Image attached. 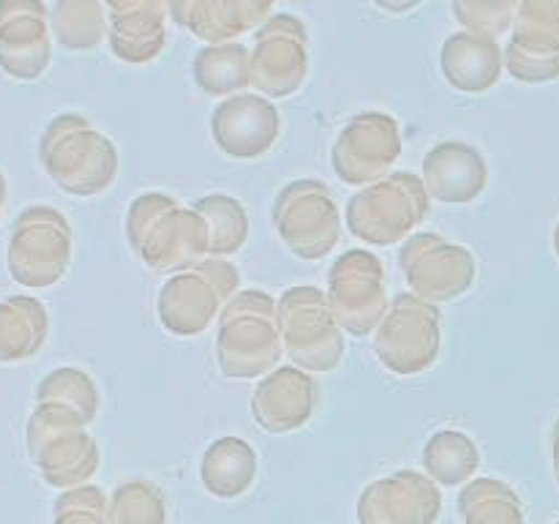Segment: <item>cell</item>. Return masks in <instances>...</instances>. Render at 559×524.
<instances>
[{"label": "cell", "instance_id": "4316f807", "mask_svg": "<svg viewBox=\"0 0 559 524\" xmlns=\"http://www.w3.org/2000/svg\"><path fill=\"white\" fill-rule=\"evenodd\" d=\"M464 524H524V508L516 491L497 478H475L459 495Z\"/></svg>", "mask_w": 559, "mask_h": 524}, {"label": "cell", "instance_id": "44dd1931", "mask_svg": "<svg viewBox=\"0 0 559 524\" xmlns=\"http://www.w3.org/2000/svg\"><path fill=\"white\" fill-rule=\"evenodd\" d=\"M109 49L123 63L142 66L162 55L167 44L169 3L162 0H118L107 3Z\"/></svg>", "mask_w": 559, "mask_h": 524}, {"label": "cell", "instance_id": "836d02e7", "mask_svg": "<svg viewBox=\"0 0 559 524\" xmlns=\"http://www.w3.org/2000/svg\"><path fill=\"white\" fill-rule=\"evenodd\" d=\"M555 251H557V260H559V222H557V229H555Z\"/></svg>", "mask_w": 559, "mask_h": 524}, {"label": "cell", "instance_id": "8fae6325", "mask_svg": "<svg viewBox=\"0 0 559 524\" xmlns=\"http://www.w3.org/2000/svg\"><path fill=\"white\" fill-rule=\"evenodd\" d=\"M309 76V31L287 11H276L257 31L251 49V87L265 98H287Z\"/></svg>", "mask_w": 559, "mask_h": 524}, {"label": "cell", "instance_id": "52a82bcc", "mask_svg": "<svg viewBox=\"0 0 559 524\" xmlns=\"http://www.w3.org/2000/svg\"><path fill=\"white\" fill-rule=\"evenodd\" d=\"M273 227L298 260L317 262L338 246L342 213L322 180L300 178L273 200Z\"/></svg>", "mask_w": 559, "mask_h": 524}, {"label": "cell", "instance_id": "8992f818", "mask_svg": "<svg viewBox=\"0 0 559 524\" xmlns=\"http://www.w3.org/2000/svg\"><path fill=\"white\" fill-rule=\"evenodd\" d=\"M284 353L304 371H333L344 358V331L328 295L311 284L289 287L278 300Z\"/></svg>", "mask_w": 559, "mask_h": 524}, {"label": "cell", "instance_id": "4dcf8cb0", "mask_svg": "<svg viewBox=\"0 0 559 524\" xmlns=\"http://www.w3.org/2000/svg\"><path fill=\"white\" fill-rule=\"evenodd\" d=\"M44 393L52 396L55 402H63L69 407H76L85 413L87 418H96L98 413V391L87 374L80 369H58L47 382H44Z\"/></svg>", "mask_w": 559, "mask_h": 524}, {"label": "cell", "instance_id": "1f68e13d", "mask_svg": "<svg viewBox=\"0 0 559 524\" xmlns=\"http://www.w3.org/2000/svg\"><path fill=\"white\" fill-rule=\"evenodd\" d=\"M58 524H109L107 497L96 486H85L60 500Z\"/></svg>", "mask_w": 559, "mask_h": 524}, {"label": "cell", "instance_id": "7c38bea8", "mask_svg": "<svg viewBox=\"0 0 559 524\" xmlns=\"http://www.w3.org/2000/svg\"><path fill=\"white\" fill-rule=\"evenodd\" d=\"M399 156H402L399 120L388 112H360L338 131L331 162L338 180L366 189L388 178Z\"/></svg>", "mask_w": 559, "mask_h": 524}, {"label": "cell", "instance_id": "9a60e30c", "mask_svg": "<svg viewBox=\"0 0 559 524\" xmlns=\"http://www.w3.org/2000/svg\"><path fill=\"white\" fill-rule=\"evenodd\" d=\"M282 115L271 98L260 93H238L224 98L211 115V136L229 158H260L276 145Z\"/></svg>", "mask_w": 559, "mask_h": 524}, {"label": "cell", "instance_id": "7a4b0ae2", "mask_svg": "<svg viewBox=\"0 0 559 524\" xmlns=\"http://www.w3.org/2000/svg\"><path fill=\"white\" fill-rule=\"evenodd\" d=\"M284 353L278 300L260 289H240L216 325V360L229 380H262Z\"/></svg>", "mask_w": 559, "mask_h": 524}, {"label": "cell", "instance_id": "cb8c5ba5", "mask_svg": "<svg viewBox=\"0 0 559 524\" xmlns=\"http://www.w3.org/2000/svg\"><path fill=\"white\" fill-rule=\"evenodd\" d=\"M191 74L207 96H238L251 85V49L240 41L202 47L194 55Z\"/></svg>", "mask_w": 559, "mask_h": 524}, {"label": "cell", "instance_id": "2e32d148", "mask_svg": "<svg viewBox=\"0 0 559 524\" xmlns=\"http://www.w3.org/2000/svg\"><path fill=\"white\" fill-rule=\"evenodd\" d=\"M440 513V486L415 469L377 478L358 500L360 524H431Z\"/></svg>", "mask_w": 559, "mask_h": 524}, {"label": "cell", "instance_id": "d6a6232c", "mask_svg": "<svg viewBox=\"0 0 559 524\" xmlns=\"http://www.w3.org/2000/svg\"><path fill=\"white\" fill-rule=\"evenodd\" d=\"M551 462H555V475L559 484V420L555 424V434H551Z\"/></svg>", "mask_w": 559, "mask_h": 524}, {"label": "cell", "instance_id": "30bf717a", "mask_svg": "<svg viewBox=\"0 0 559 524\" xmlns=\"http://www.w3.org/2000/svg\"><path fill=\"white\" fill-rule=\"evenodd\" d=\"M399 267L413 287V295L437 306L462 298L473 289L478 276L473 251L437 233H418L404 240Z\"/></svg>", "mask_w": 559, "mask_h": 524}, {"label": "cell", "instance_id": "f1b7e54d", "mask_svg": "<svg viewBox=\"0 0 559 524\" xmlns=\"http://www.w3.org/2000/svg\"><path fill=\"white\" fill-rule=\"evenodd\" d=\"M164 497L151 480H129L109 500V524H164Z\"/></svg>", "mask_w": 559, "mask_h": 524}, {"label": "cell", "instance_id": "e575fe53", "mask_svg": "<svg viewBox=\"0 0 559 524\" xmlns=\"http://www.w3.org/2000/svg\"><path fill=\"white\" fill-rule=\"evenodd\" d=\"M557 524H559V522H557Z\"/></svg>", "mask_w": 559, "mask_h": 524}, {"label": "cell", "instance_id": "e0dca14e", "mask_svg": "<svg viewBox=\"0 0 559 524\" xmlns=\"http://www.w3.org/2000/svg\"><path fill=\"white\" fill-rule=\"evenodd\" d=\"M320 402V385L309 371L298 366H278L262 377L257 391L251 393V415L260 429L271 434H287L300 429L314 415Z\"/></svg>", "mask_w": 559, "mask_h": 524}, {"label": "cell", "instance_id": "ac0fdd59", "mask_svg": "<svg viewBox=\"0 0 559 524\" xmlns=\"http://www.w3.org/2000/svg\"><path fill=\"white\" fill-rule=\"evenodd\" d=\"M27 227L14 243V273L27 284L47 287L58 282L71 260V229L52 207L27 211Z\"/></svg>", "mask_w": 559, "mask_h": 524}, {"label": "cell", "instance_id": "603a6c76", "mask_svg": "<svg viewBox=\"0 0 559 524\" xmlns=\"http://www.w3.org/2000/svg\"><path fill=\"white\" fill-rule=\"evenodd\" d=\"M200 478L213 497L233 500L251 489L257 478V453L240 437H218L202 456Z\"/></svg>", "mask_w": 559, "mask_h": 524}, {"label": "cell", "instance_id": "4fadbf2b", "mask_svg": "<svg viewBox=\"0 0 559 524\" xmlns=\"http://www.w3.org/2000/svg\"><path fill=\"white\" fill-rule=\"evenodd\" d=\"M93 418L80 413L76 407H69L63 402H55L52 407L36 413L33 420V445L41 442L44 458H47L49 484L71 486L82 484L91 478L98 467V445L85 426Z\"/></svg>", "mask_w": 559, "mask_h": 524}, {"label": "cell", "instance_id": "5b68a950", "mask_svg": "<svg viewBox=\"0 0 559 524\" xmlns=\"http://www.w3.org/2000/svg\"><path fill=\"white\" fill-rule=\"evenodd\" d=\"M44 162L58 186L76 196L107 191L118 178V147L80 115L55 120L44 140Z\"/></svg>", "mask_w": 559, "mask_h": 524}, {"label": "cell", "instance_id": "d4e9b609", "mask_svg": "<svg viewBox=\"0 0 559 524\" xmlns=\"http://www.w3.org/2000/svg\"><path fill=\"white\" fill-rule=\"evenodd\" d=\"M424 467L435 484H469L480 467V451L473 437L464 434V431L442 429L426 442Z\"/></svg>", "mask_w": 559, "mask_h": 524}, {"label": "cell", "instance_id": "9c48e42d", "mask_svg": "<svg viewBox=\"0 0 559 524\" xmlns=\"http://www.w3.org/2000/svg\"><path fill=\"white\" fill-rule=\"evenodd\" d=\"M325 295L342 331L358 338L374 333L391 309L385 267L366 249H349L333 262Z\"/></svg>", "mask_w": 559, "mask_h": 524}, {"label": "cell", "instance_id": "484cf974", "mask_svg": "<svg viewBox=\"0 0 559 524\" xmlns=\"http://www.w3.org/2000/svg\"><path fill=\"white\" fill-rule=\"evenodd\" d=\"M191 207L200 213L207 227V257L227 260L243 249L249 240V216L235 196L205 194Z\"/></svg>", "mask_w": 559, "mask_h": 524}, {"label": "cell", "instance_id": "3957f363", "mask_svg": "<svg viewBox=\"0 0 559 524\" xmlns=\"http://www.w3.org/2000/svg\"><path fill=\"white\" fill-rule=\"evenodd\" d=\"M431 196L420 175L391 172L366 186L347 202V229L369 246H393L413 238L429 216Z\"/></svg>", "mask_w": 559, "mask_h": 524}, {"label": "cell", "instance_id": "d6986e66", "mask_svg": "<svg viewBox=\"0 0 559 524\" xmlns=\"http://www.w3.org/2000/svg\"><path fill=\"white\" fill-rule=\"evenodd\" d=\"M420 180L431 200L445 205H467L486 191L489 164L484 153L469 142H440L426 153Z\"/></svg>", "mask_w": 559, "mask_h": 524}, {"label": "cell", "instance_id": "277c9868", "mask_svg": "<svg viewBox=\"0 0 559 524\" xmlns=\"http://www.w3.org/2000/svg\"><path fill=\"white\" fill-rule=\"evenodd\" d=\"M240 271L227 260H207L175 273L158 293V320L173 336H200L240 293Z\"/></svg>", "mask_w": 559, "mask_h": 524}, {"label": "cell", "instance_id": "6da1fadb", "mask_svg": "<svg viewBox=\"0 0 559 524\" xmlns=\"http://www.w3.org/2000/svg\"><path fill=\"white\" fill-rule=\"evenodd\" d=\"M126 235L151 271L180 273L207 260V227L194 207L164 191H145L126 213Z\"/></svg>", "mask_w": 559, "mask_h": 524}, {"label": "cell", "instance_id": "f546056e", "mask_svg": "<svg viewBox=\"0 0 559 524\" xmlns=\"http://www.w3.org/2000/svg\"><path fill=\"white\" fill-rule=\"evenodd\" d=\"M519 3L513 0H456L453 16L464 25V31L478 33L486 38H500L516 20Z\"/></svg>", "mask_w": 559, "mask_h": 524}, {"label": "cell", "instance_id": "83f0119b", "mask_svg": "<svg viewBox=\"0 0 559 524\" xmlns=\"http://www.w3.org/2000/svg\"><path fill=\"white\" fill-rule=\"evenodd\" d=\"M52 25L69 49H93L109 33V11L96 0L60 3L52 9Z\"/></svg>", "mask_w": 559, "mask_h": 524}, {"label": "cell", "instance_id": "ffe728a7", "mask_svg": "<svg viewBox=\"0 0 559 524\" xmlns=\"http://www.w3.org/2000/svg\"><path fill=\"white\" fill-rule=\"evenodd\" d=\"M276 14L267 0H175L169 16L207 47L238 41Z\"/></svg>", "mask_w": 559, "mask_h": 524}, {"label": "cell", "instance_id": "7402d4cb", "mask_svg": "<svg viewBox=\"0 0 559 524\" xmlns=\"http://www.w3.org/2000/svg\"><path fill=\"white\" fill-rule=\"evenodd\" d=\"M440 69L448 85L462 93H486L500 82L506 71V49L495 38L478 33H451L442 44Z\"/></svg>", "mask_w": 559, "mask_h": 524}, {"label": "cell", "instance_id": "5bb4252c", "mask_svg": "<svg viewBox=\"0 0 559 524\" xmlns=\"http://www.w3.org/2000/svg\"><path fill=\"white\" fill-rule=\"evenodd\" d=\"M506 71L519 82L559 80V0H522L506 47Z\"/></svg>", "mask_w": 559, "mask_h": 524}, {"label": "cell", "instance_id": "ba28073f", "mask_svg": "<svg viewBox=\"0 0 559 524\" xmlns=\"http://www.w3.org/2000/svg\"><path fill=\"white\" fill-rule=\"evenodd\" d=\"M442 347V311L413 293L391 300L385 320L374 331V353L399 377L424 374L437 364Z\"/></svg>", "mask_w": 559, "mask_h": 524}]
</instances>
